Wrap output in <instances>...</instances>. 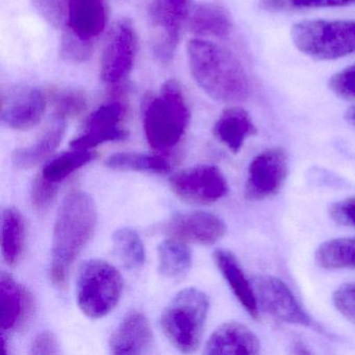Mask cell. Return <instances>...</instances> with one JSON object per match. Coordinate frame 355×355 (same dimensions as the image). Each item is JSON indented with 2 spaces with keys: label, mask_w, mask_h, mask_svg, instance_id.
Masks as SVG:
<instances>
[{
  "label": "cell",
  "mask_w": 355,
  "mask_h": 355,
  "mask_svg": "<svg viewBox=\"0 0 355 355\" xmlns=\"http://www.w3.org/2000/svg\"><path fill=\"white\" fill-rule=\"evenodd\" d=\"M60 51L62 57L67 61L82 63L92 55L93 43L85 42L65 30L62 36Z\"/></svg>",
  "instance_id": "obj_30"
},
{
  "label": "cell",
  "mask_w": 355,
  "mask_h": 355,
  "mask_svg": "<svg viewBox=\"0 0 355 355\" xmlns=\"http://www.w3.org/2000/svg\"><path fill=\"white\" fill-rule=\"evenodd\" d=\"M328 88L338 98L343 101H355V64L330 78Z\"/></svg>",
  "instance_id": "obj_31"
},
{
  "label": "cell",
  "mask_w": 355,
  "mask_h": 355,
  "mask_svg": "<svg viewBox=\"0 0 355 355\" xmlns=\"http://www.w3.org/2000/svg\"><path fill=\"white\" fill-rule=\"evenodd\" d=\"M125 107L119 101H110L95 110L85 124L84 132L71 141L73 149L89 150L105 142L121 141L128 137L121 126Z\"/></svg>",
  "instance_id": "obj_13"
},
{
  "label": "cell",
  "mask_w": 355,
  "mask_h": 355,
  "mask_svg": "<svg viewBox=\"0 0 355 355\" xmlns=\"http://www.w3.org/2000/svg\"><path fill=\"white\" fill-rule=\"evenodd\" d=\"M1 300V329L14 331L30 321L35 311L32 294L18 284L10 274H1L0 278Z\"/></svg>",
  "instance_id": "obj_16"
},
{
  "label": "cell",
  "mask_w": 355,
  "mask_h": 355,
  "mask_svg": "<svg viewBox=\"0 0 355 355\" xmlns=\"http://www.w3.org/2000/svg\"><path fill=\"white\" fill-rule=\"evenodd\" d=\"M190 15L189 0H153L148 9L153 49L162 63L173 59L184 21Z\"/></svg>",
  "instance_id": "obj_7"
},
{
  "label": "cell",
  "mask_w": 355,
  "mask_h": 355,
  "mask_svg": "<svg viewBox=\"0 0 355 355\" xmlns=\"http://www.w3.org/2000/svg\"><path fill=\"white\" fill-rule=\"evenodd\" d=\"M53 105L55 117L66 120L78 117L87 107L86 96L74 90H59L53 92Z\"/></svg>",
  "instance_id": "obj_29"
},
{
  "label": "cell",
  "mask_w": 355,
  "mask_h": 355,
  "mask_svg": "<svg viewBox=\"0 0 355 355\" xmlns=\"http://www.w3.org/2000/svg\"><path fill=\"white\" fill-rule=\"evenodd\" d=\"M187 55L191 73L207 96L223 103H243L249 98L248 76L230 51L205 39H193Z\"/></svg>",
  "instance_id": "obj_2"
},
{
  "label": "cell",
  "mask_w": 355,
  "mask_h": 355,
  "mask_svg": "<svg viewBox=\"0 0 355 355\" xmlns=\"http://www.w3.org/2000/svg\"><path fill=\"white\" fill-rule=\"evenodd\" d=\"M153 336L147 318L140 311H130L112 334L114 354H145L153 346Z\"/></svg>",
  "instance_id": "obj_17"
},
{
  "label": "cell",
  "mask_w": 355,
  "mask_h": 355,
  "mask_svg": "<svg viewBox=\"0 0 355 355\" xmlns=\"http://www.w3.org/2000/svg\"><path fill=\"white\" fill-rule=\"evenodd\" d=\"M315 261L322 269H355V236L322 243L315 250Z\"/></svg>",
  "instance_id": "obj_24"
},
{
  "label": "cell",
  "mask_w": 355,
  "mask_h": 355,
  "mask_svg": "<svg viewBox=\"0 0 355 355\" xmlns=\"http://www.w3.org/2000/svg\"><path fill=\"white\" fill-rule=\"evenodd\" d=\"M294 46L306 57L332 61L355 53V21L303 20L291 28Z\"/></svg>",
  "instance_id": "obj_5"
},
{
  "label": "cell",
  "mask_w": 355,
  "mask_h": 355,
  "mask_svg": "<svg viewBox=\"0 0 355 355\" xmlns=\"http://www.w3.org/2000/svg\"><path fill=\"white\" fill-rule=\"evenodd\" d=\"M336 311L355 324V282L344 284L336 288L332 296Z\"/></svg>",
  "instance_id": "obj_34"
},
{
  "label": "cell",
  "mask_w": 355,
  "mask_h": 355,
  "mask_svg": "<svg viewBox=\"0 0 355 355\" xmlns=\"http://www.w3.org/2000/svg\"><path fill=\"white\" fill-rule=\"evenodd\" d=\"M105 0H68L66 31L85 42L93 43L107 26Z\"/></svg>",
  "instance_id": "obj_15"
},
{
  "label": "cell",
  "mask_w": 355,
  "mask_h": 355,
  "mask_svg": "<svg viewBox=\"0 0 355 355\" xmlns=\"http://www.w3.org/2000/svg\"><path fill=\"white\" fill-rule=\"evenodd\" d=\"M259 309L284 323L311 326V320L292 291L279 278L259 275L252 282Z\"/></svg>",
  "instance_id": "obj_11"
},
{
  "label": "cell",
  "mask_w": 355,
  "mask_h": 355,
  "mask_svg": "<svg viewBox=\"0 0 355 355\" xmlns=\"http://www.w3.org/2000/svg\"><path fill=\"white\" fill-rule=\"evenodd\" d=\"M66 132L65 120L55 117L44 134L31 146L17 149L13 155L14 165L20 169H30L51 157L61 144Z\"/></svg>",
  "instance_id": "obj_21"
},
{
  "label": "cell",
  "mask_w": 355,
  "mask_h": 355,
  "mask_svg": "<svg viewBox=\"0 0 355 355\" xmlns=\"http://www.w3.org/2000/svg\"><path fill=\"white\" fill-rule=\"evenodd\" d=\"M26 224L19 211L13 207L6 209L1 222V249L3 259L9 266H15L24 253Z\"/></svg>",
  "instance_id": "obj_23"
},
{
  "label": "cell",
  "mask_w": 355,
  "mask_h": 355,
  "mask_svg": "<svg viewBox=\"0 0 355 355\" xmlns=\"http://www.w3.org/2000/svg\"><path fill=\"white\" fill-rule=\"evenodd\" d=\"M257 134V128L250 115L242 107L224 110L214 126L216 138L232 153H240L247 139Z\"/></svg>",
  "instance_id": "obj_20"
},
{
  "label": "cell",
  "mask_w": 355,
  "mask_h": 355,
  "mask_svg": "<svg viewBox=\"0 0 355 355\" xmlns=\"http://www.w3.org/2000/svg\"><path fill=\"white\" fill-rule=\"evenodd\" d=\"M261 351V343L252 330L239 322L222 324L207 340V354L255 355Z\"/></svg>",
  "instance_id": "obj_18"
},
{
  "label": "cell",
  "mask_w": 355,
  "mask_h": 355,
  "mask_svg": "<svg viewBox=\"0 0 355 355\" xmlns=\"http://www.w3.org/2000/svg\"><path fill=\"white\" fill-rule=\"evenodd\" d=\"M59 186L60 184H53L44 180L41 175L34 180L32 188V202L33 207L37 211H44L49 209L59 192Z\"/></svg>",
  "instance_id": "obj_33"
},
{
  "label": "cell",
  "mask_w": 355,
  "mask_h": 355,
  "mask_svg": "<svg viewBox=\"0 0 355 355\" xmlns=\"http://www.w3.org/2000/svg\"><path fill=\"white\" fill-rule=\"evenodd\" d=\"M189 28L197 36L221 38L230 34L232 22L223 8L214 3H201L189 15Z\"/></svg>",
  "instance_id": "obj_22"
},
{
  "label": "cell",
  "mask_w": 355,
  "mask_h": 355,
  "mask_svg": "<svg viewBox=\"0 0 355 355\" xmlns=\"http://www.w3.org/2000/svg\"><path fill=\"white\" fill-rule=\"evenodd\" d=\"M39 15L53 28H61L67 19V6L64 0H32Z\"/></svg>",
  "instance_id": "obj_32"
},
{
  "label": "cell",
  "mask_w": 355,
  "mask_h": 355,
  "mask_svg": "<svg viewBox=\"0 0 355 355\" xmlns=\"http://www.w3.org/2000/svg\"><path fill=\"white\" fill-rule=\"evenodd\" d=\"M345 118H346L347 121H348L351 125L355 128V105L348 109V111L346 112V115H345Z\"/></svg>",
  "instance_id": "obj_38"
},
{
  "label": "cell",
  "mask_w": 355,
  "mask_h": 355,
  "mask_svg": "<svg viewBox=\"0 0 355 355\" xmlns=\"http://www.w3.org/2000/svg\"><path fill=\"white\" fill-rule=\"evenodd\" d=\"M105 166L116 170L165 173L171 168V164L162 155H144L138 153H119L105 161Z\"/></svg>",
  "instance_id": "obj_28"
},
{
  "label": "cell",
  "mask_w": 355,
  "mask_h": 355,
  "mask_svg": "<svg viewBox=\"0 0 355 355\" xmlns=\"http://www.w3.org/2000/svg\"><path fill=\"white\" fill-rule=\"evenodd\" d=\"M216 265L239 302L253 319L261 315L259 301L252 282H249L236 257L230 251L218 249L214 253Z\"/></svg>",
  "instance_id": "obj_19"
},
{
  "label": "cell",
  "mask_w": 355,
  "mask_h": 355,
  "mask_svg": "<svg viewBox=\"0 0 355 355\" xmlns=\"http://www.w3.org/2000/svg\"><path fill=\"white\" fill-rule=\"evenodd\" d=\"M329 216L340 225L355 228V197L332 203L329 207Z\"/></svg>",
  "instance_id": "obj_36"
},
{
  "label": "cell",
  "mask_w": 355,
  "mask_h": 355,
  "mask_svg": "<svg viewBox=\"0 0 355 355\" xmlns=\"http://www.w3.org/2000/svg\"><path fill=\"white\" fill-rule=\"evenodd\" d=\"M97 219L96 205L88 193L74 190L64 198L53 228L49 270L57 288H65L72 265L94 234Z\"/></svg>",
  "instance_id": "obj_1"
},
{
  "label": "cell",
  "mask_w": 355,
  "mask_h": 355,
  "mask_svg": "<svg viewBox=\"0 0 355 355\" xmlns=\"http://www.w3.org/2000/svg\"><path fill=\"white\" fill-rule=\"evenodd\" d=\"M143 128L151 148L167 153L178 146L190 123V110L176 80L166 82L159 94L145 101Z\"/></svg>",
  "instance_id": "obj_3"
},
{
  "label": "cell",
  "mask_w": 355,
  "mask_h": 355,
  "mask_svg": "<svg viewBox=\"0 0 355 355\" xmlns=\"http://www.w3.org/2000/svg\"><path fill=\"white\" fill-rule=\"evenodd\" d=\"M278 11L284 9H324V8L348 7L355 5V0H275Z\"/></svg>",
  "instance_id": "obj_35"
},
{
  "label": "cell",
  "mask_w": 355,
  "mask_h": 355,
  "mask_svg": "<svg viewBox=\"0 0 355 355\" xmlns=\"http://www.w3.org/2000/svg\"><path fill=\"white\" fill-rule=\"evenodd\" d=\"M192 266V253L182 241L172 238L159 246V272L168 278L184 275Z\"/></svg>",
  "instance_id": "obj_25"
},
{
  "label": "cell",
  "mask_w": 355,
  "mask_h": 355,
  "mask_svg": "<svg viewBox=\"0 0 355 355\" xmlns=\"http://www.w3.org/2000/svg\"><path fill=\"white\" fill-rule=\"evenodd\" d=\"M123 279L114 266L101 259L86 261L78 271L76 301L80 311L99 319L109 315L119 303Z\"/></svg>",
  "instance_id": "obj_6"
},
{
  "label": "cell",
  "mask_w": 355,
  "mask_h": 355,
  "mask_svg": "<svg viewBox=\"0 0 355 355\" xmlns=\"http://www.w3.org/2000/svg\"><path fill=\"white\" fill-rule=\"evenodd\" d=\"M223 220L205 211H184L172 216L163 226L167 236L182 242L211 246L226 234Z\"/></svg>",
  "instance_id": "obj_14"
},
{
  "label": "cell",
  "mask_w": 355,
  "mask_h": 355,
  "mask_svg": "<svg viewBox=\"0 0 355 355\" xmlns=\"http://www.w3.org/2000/svg\"><path fill=\"white\" fill-rule=\"evenodd\" d=\"M207 295L194 288L180 291L161 317L162 329L172 345L182 353L198 349L209 313Z\"/></svg>",
  "instance_id": "obj_4"
},
{
  "label": "cell",
  "mask_w": 355,
  "mask_h": 355,
  "mask_svg": "<svg viewBox=\"0 0 355 355\" xmlns=\"http://www.w3.org/2000/svg\"><path fill=\"white\" fill-rule=\"evenodd\" d=\"M59 344L55 334L51 331H43L35 338L31 347V353L35 355L58 354Z\"/></svg>",
  "instance_id": "obj_37"
},
{
  "label": "cell",
  "mask_w": 355,
  "mask_h": 355,
  "mask_svg": "<svg viewBox=\"0 0 355 355\" xmlns=\"http://www.w3.org/2000/svg\"><path fill=\"white\" fill-rule=\"evenodd\" d=\"M136 55L137 36L132 24L121 20L112 28L103 49L101 65L103 82L115 85L125 80L134 67Z\"/></svg>",
  "instance_id": "obj_10"
},
{
  "label": "cell",
  "mask_w": 355,
  "mask_h": 355,
  "mask_svg": "<svg viewBox=\"0 0 355 355\" xmlns=\"http://www.w3.org/2000/svg\"><path fill=\"white\" fill-rule=\"evenodd\" d=\"M170 186L180 198L194 205H213L228 192L223 173L211 165L182 170L170 178Z\"/></svg>",
  "instance_id": "obj_8"
},
{
  "label": "cell",
  "mask_w": 355,
  "mask_h": 355,
  "mask_svg": "<svg viewBox=\"0 0 355 355\" xmlns=\"http://www.w3.org/2000/svg\"><path fill=\"white\" fill-rule=\"evenodd\" d=\"M288 175V157L282 148H271L257 155L251 162L245 187V197L261 201L275 196Z\"/></svg>",
  "instance_id": "obj_9"
},
{
  "label": "cell",
  "mask_w": 355,
  "mask_h": 355,
  "mask_svg": "<svg viewBox=\"0 0 355 355\" xmlns=\"http://www.w3.org/2000/svg\"><path fill=\"white\" fill-rule=\"evenodd\" d=\"M116 257L128 269H137L145 263V248L140 236L132 228H120L112 236Z\"/></svg>",
  "instance_id": "obj_26"
},
{
  "label": "cell",
  "mask_w": 355,
  "mask_h": 355,
  "mask_svg": "<svg viewBox=\"0 0 355 355\" xmlns=\"http://www.w3.org/2000/svg\"><path fill=\"white\" fill-rule=\"evenodd\" d=\"M95 153L92 151L73 149L49 162L43 168L41 176L53 184H60L76 170L93 161Z\"/></svg>",
  "instance_id": "obj_27"
},
{
  "label": "cell",
  "mask_w": 355,
  "mask_h": 355,
  "mask_svg": "<svg viewBox=\"0 0 355 355\" xmlns=\"http://www.w3.org/2000/svg\"><path fill=\"white\" fill-rule=\"evenodd\" d=\"M44 93L34 87H11L1 93L0 118L8 128L28 130L38 125L46 111Z\"/></svg>",
  "instance_id": "obj_12"
}]
</instances>
